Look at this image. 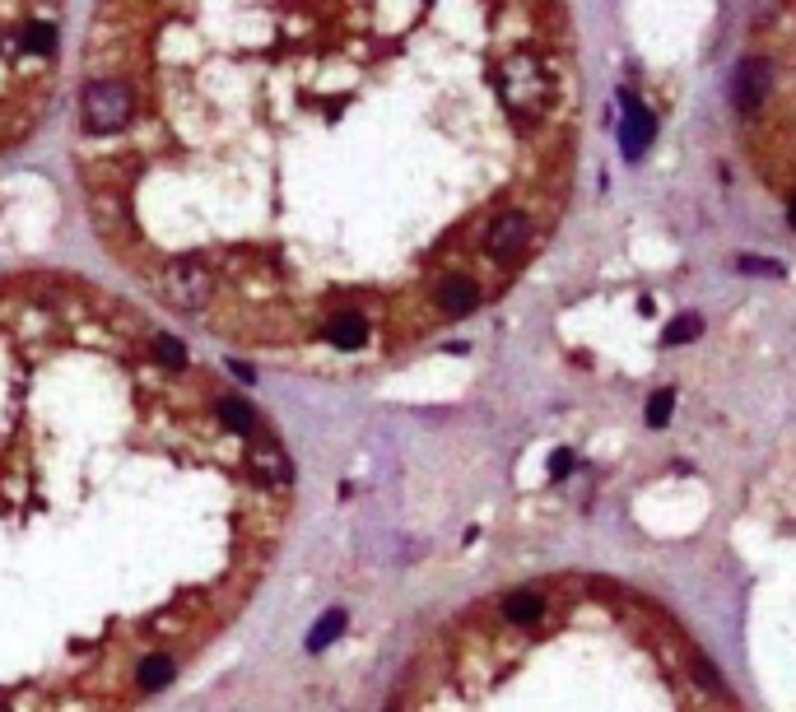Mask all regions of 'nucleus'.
<instances>
[{
  "instance_id": "1",
  "label": "nucleus",
  "mask_w": 796,
  "mask_h": 712,
  "mask_svg": "<svg viewBox=\"0 0 796 712\" xmlns=\"http://www.w3.org/2000/svg\"><path fill=\"white\" fill-rule=\"evenodd\" d=\"M531 0H94L75 177L177 322L359 373L466 322L531 140L494 94Z\"/></svg>"
},
{
  "instance_id": "2",
  "label": "nucleus",
  "mask_w": 796,
  "mask_h": 712,
  "mask_svg": "<svg viewBox=\"0 0 796 712\" xmlns=\"http://www.w3.org/2000/svg\"><path fill=\"white\" fill-rule=\"evenodd\" d=\"M294 461L140 303L0 270V712H135L270 582Z\"/></svg>"
},
{
  "instance_id": "3",
  "label": "nucleus",
  "mask_w": 796,
  "mask_h": 712,
  "mask_svg": "<svg viewBox=\"0 0 796 712\" xmlns=\"http://www.w3.org/2000/svg\"><path fill=\"white\" fill-rule=\"evenodd\" d=\"M66 0H0V159L38 131L61 89Z\"/></svg>"
},
{
  "instance_id": "4",
  "label": "nucleus",
  "mask_w": 796,
  "mask_h": 712,
  "mask_svg": "<svg viewBox=\"0 0 796 712\" xmlns=\"http://www.w3.org/2000/svg\"><path fill=\"white\" fill-rule=\"evenodd\" d=\"M769 89H773V61L769 56H745L741 66H736V75H731V103H736V112H759Z\"/></svg>"
},
{
  "instance_id": "5",
  "label": "nucleus",
  "mask_w": 796,
  "mask_h": 712,
  "mask_svg": "<svg viewBox=\"0 0 796 712\" xmlns=\"http://www.w3.org/2000/svg\"><path fill=\"white\" fill-rule=\"evenodd\" d=\"M652 131H657L652 112L643 108L634 94H624V103H620V149H624V159H629V163L643 159V149L652 145Z\"/></svg>"
},
{
  "instance_id": "6",
  "label": "nucleus",
  "mask_w": 796,
  "mask_h": 712,
  "mask_svg": "<svg viewBox=\"0 0 796 712\" xmlns=\"http://www.w3.org/2000/svg\"><path fill=\"white\" fill-rule=\"evenodd\" d=\"M699 331H703V322H699V317H694V312H689V317H675V322H671V331H666V345H685V340H694V336H699Z\"/></svg>"
},
{
  "instance_id": "7",
  "label": "nucleus",
  "mask_w": 796,
  "mask_h": 712,
  "mask_svg": "<svg viewBox=\"0 0 796 712\" xmlns=\"http://www.w3.org/2000/svg\"><path fill=\"white\" fill-rule=\"evenodd\" d=\"M671 405H675V391H657L648 401V424L652 429H662L666 419H671Z\"/></svg>"
},
{
  "instance_id": "8",
  "label": "nucleus",
  "mask_w": 796,
  "mask_h": 712,
  "mask_svg": "<svg viewBox=\"0 0 796 712\" xmlns=\"http://www.w3.org/2000/svg\"><path fill=\"white\" fill-rule=\"evenodd\" d=\"M736 270H745V275H778V261H759V256H741V261H736Z\"/></svg>"
},
{
  "instance_id": "9",
  "label": "nucleus",
  "mask_w": 796,
  "mask_h": 712,
  "mask_svg": "<svg viewBox=\"0 0 796 712\" xmlns=\"http://www.w3.org/2000/svg\"><path fill=\"white\" fill-rule=\"evenodd\" d=\"M550 471H554V475H568V471H573V452H568V447H559V452L550 457Z\"/></svg>"
},
{
  "instance_id": "10",
  "label": "nucleus",
  "mask_w": 796,
  "mask_h": 712,
  "mask_svg": "<svg viewBox=\"0 0 796 712\" xmlns=\"http://www.w3.org/2000/svg\"><path fill=\"white\" fill-rule=\"evenodd\" d=\"M792 229H796V196H792Z\"/></svg>"
}]
</instances>
